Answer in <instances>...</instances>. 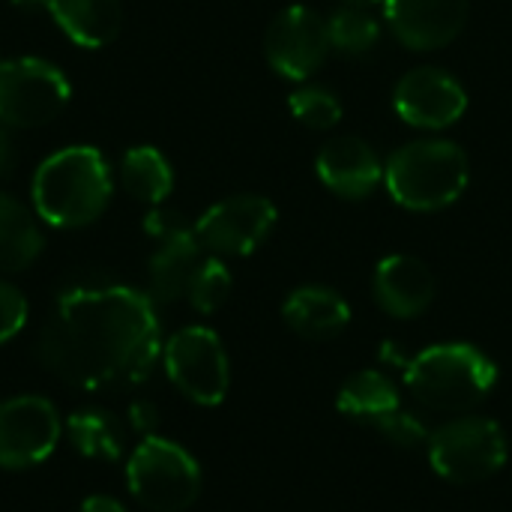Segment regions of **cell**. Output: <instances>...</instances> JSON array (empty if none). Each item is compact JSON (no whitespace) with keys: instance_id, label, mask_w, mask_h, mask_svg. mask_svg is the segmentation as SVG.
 <instances>
[{"instance_id":"6","label":"cell","mask_w":512,"mask_h":512,"mask_svg":"<svg viewBox=\"0 0 512 512\" xmlns=\"http://www.w3.org/2000/svg\"><path fill=\"white\" fill-rule=\"evenodd\" d=\"M432 471L456 486L486 483L507 465V435L489 417H462L429 438Z\"/></svg>"},{"instance_id":"20","label":"cell","mask_w":512,"mask_h":512,"mask_svg":"<svg viewBox=\"0 0 512 512\" xmlns=\"http://www.w3.org/2000/svg\"><path fill=\"white\" fill-rule=\"evenodd\" d=\"M120 186L135 201L162 204L171 195L174 174H171L168 159L156 147L141 144V147H132V150L123 153V162H120Z\"/></svg>"},{"instance_id":"10","label":"cell","mask_w":512,"mask_h":512,"mask_svg":"<svg viewBox=\"0 0 512 512\" xmlns=\"http://www.w3.org/2000/svg\"><path fill=\"white\" fill-rule=\"evenodd\" d=\"M276 225L273 201L261 195H234L213 204L198 222V243L216 258H243L255 252Z\"/></svg>"},{"instance_id":"31","label":"cell","mask_w":512,"mask_h":512,"mask_svg":"<svg viewBox=\"0 0 512 512\" xmlns=\"http://www.w3.org/2000/svg\"><path fill=\"white\" fill-rule=\"evenodd\" d=\"M345 3H354V6H375V3H384V0H345Z\"/></svg>"},{"instance_id":"16","label":"cell","mask_w":512,"mask_h":512,"mask_svg":"<svg viewBox=\"0 0 512 512\" xmlns=\"http://www.w3.org/2000/svg\"><path fill=\"white\" fill-rule=\"evenodd\" d=\"M378 306L393 318H417L435 300V276L414 255H387L372 276Z\"/></svg>"},{"instance_id":"29","label":"cell","mask_w":512,"mask_h":512,"mask_svg":"<svg viewBox=\"0 0 512 512\" xmlns=\"http://www.w3.org/2000/svg\"><path fill=\"white\" fill-rule=\"evenodd\" d=\"M12 165H15L12 135H9V126H3V123H0V180L12 174Z\"/></svg>"},{"instance_id":"4","label":"cell","mask_w":512,"mask_h":512,"mask_svg":"<svg viewBox=\"0 0 512 512\" xmlns=\"http://www.w3.org/2000/svg\"><path fill=\"white\" fill-rule=\"evenodd\" d=\"M468 156L453 141H411L384 165V183L396 204L417 213L444 210L468 189Z\"/></svg>"},{"instance_id":"9","label":"cell","mask_w":512,"mask_h":512,"mask_svg":"<svg viewBox=\"0 0 512 512\" xmlns=\"http://www.w3.org/2000/svg\"><path fill=\"white\" fill-rule=\"evenodd\" d=\"M144 231L159 240L150 267H147V282H150V300L153 303H174L189 294V282L195 270L201 267V252L204 246L195 237V228L186 225V219L177 210H150L144 219Z\"/></svg>"},{"instance_id":"7","label":"cell","mask_w":512,"mask_h":512,"mask_svg":"<svg viewBox=\"0 0 512 512\" xmlns=\"http://www.w3.org/2000/svg\"><path fill=\"white\" fill-rule=\"evenodd\" d=\"M72 87L66 75L39 57H15L0 63V123L36 129L51 123L69 105Z\"/></svg>"},{"instance_id":"28","label":"cell","mask_w":512,"mask_h":512,"mask_svg":"<svg viewBox=\"0 0 512 512\" xmlns=\"http://www.w3.org/2000/svg\"><path fill=\"white\" fill-rule=\"evenodd\" d=\"M129 420H132V426H135L138 432L150 435V432L159 426V411H156L153 402L138 399V402H132V408H129Z\"/></svg>"},{"instance_id":"12","label":"cell","mask_w":512,"mask_h":512,"mask_svg":"<svg viewBox=\"0 0 512 512\" xmlns=\"http://www.w3.org/2000/svg\"><path fill=\"white\" fill-rule=\"evenodd\" d=\"M267 63L291 81L309 78L330 54V33L327 18H321L309 6H288L282 9L264 36Z\"/></svg>"},{"instance_id":"13","label":"cell","mask_w":512,"mask_h":512,"mask_svg":"<svg viewBox=\"0 0 512 512\" xmlns=\"http://www.w3.org/2000/svg\"><path fill=\"white\" fill-rule=\"evenodd\" d=\"M393 105L408 126L447 129L465 114L468 93L450 72L435 66H420L399 78Z\"/></svg>"},{"instance_id":"2","label":"cell","mask_w":512,"mask_h":512,"mask_svg":"<svg viewBox=\"0 0 512 512\" xmlns=\"http://www.w3.org/2000/svg\"><path fill=\"white\" fill-rule=\"evenodd\" d=\"M111 189V168L96 147H66L36 168L30 195L48 225L84 228L105 213Z\"/></svg>"},{"instance_id":"25","label":"cell","mask_w":512,"mask_h":512,"mask_svg":"<svg viewBox=\"0 0 512 512\" xmlns=\"http://www.w3.org/2000/svg\"><path fill=\"white\" fill-rule=\"evenodd\" d=\"M291 114L309 129H333L342 120L339 99L324 87H300L288 96Z\"/></svg>"},{"instance_id":"22","label":"cell","mask_w":512,"mask_h":512,"mask_svg":"<svg viewBox=\"0 0 512 512\" xmlns=\"http://www.w3.org/2000/svg\"><path fill=\"white\" fill-rule=\"evenodd\" d=\"M69 444L84 459L117 462L123 456V429L114 414L102 408H84L69 417Z\"/></svg>"},{"instance_id":"21","label":"cell","mask_w":512,"mask_h":512,"mask_svg":"<svg viewBox=\"0 0 512 512\" xmlns=\"http://www.w3.org/2000/svg\"><path fill=\"white\" fill-rule=\"evenodd\" d=\"M399 405L402 402H399L396 384L384 372H375V369L351 375L336 396V408L354 420H363V423H372Z\"/></svg>"},{"instance_id":"30","label":"cell","mask_w":512,"mask_h":512,"mask_svg":"<svg viewBox=\"0 0 512 512\" xmlns=\"http://www.w3.org/2000/svg\"><path fill=\"white\" fill-rule=\"evenodd\" d=\"M78 512H126V507L117 501V498H108V495H90L84 498L81 510Z\"/></svg>"},{"instance_id":"5","label":"cell","mask_w":512,"mask_h":512,"mask_svg":"<svg viewBox=\"0 0 512 512\" xmlns=\"http://www.w3.org/2000/svg\"><path fill=\"white\" fill-rule=\"evenodd\" d=\"M126 486L144 510L183 512L201 495V468L180 444L150 435L129 456Z\"/></svg>"},{"instance_id":"19","label":"cell","mask_w":512,"mask_h":512,"mask_svg":"<svg viewBox=\"0 0 512 512\" xmlns=\"http://www.w3.org/2000/svg\"><path fill=\"white\" fill-rule=\"evenodd\" d=\"M42 246L45 237L33 213L12 195L0 192V273L27 270L42 255Z\"/></svg>"},{"instance_id":"3","label":"cell","mask_w":512,"mask_h":512,"mask_svg":"<svg viewBox=\"0 0 512 512\" xmlns=\"http://www.w3.org/2000/svg\"><path fill=\"white\" fill-rule=\"evenodd\" d=\"M405 384L432 411L462 414L480 405L498 384V366L474 345H432L405 363Z\"/></svg>"},{"instance_id":"17","label":"cell","mask_w":512,"mask_h":512,"mask_svg":"<svg viewBox=\"0 0 512 512\" xmlns=\"http://www.w3.org/2000/svg\"><path fill=\"white\" fill-rule=\"evenodd\" d=\"M282 318L288 330H294L303 339H333L339 336L351 321V306L342 294L324 285H303L288 294L282 306Z\"/></svg>"},{"instance_id":"11","label":"cell","mask_w":512,"mask_h":512,"mask_svg":"<svg viewBox=\"0 0 512 512\" xmlns=\"http://www.w3.org/2000/svg\"><path fill=\"white\" fill-rule=\"evenodd\" d=\"M60 441V414L42 396L0 402V468L24 471L45 462Z\"/></svg>"},{"instance_id":"26","label":"cell","mask_w":512,"mask_h":512,"mask_svg":"<svg viewBox=\"0 0 512 512\" xmlns=\"http://www.w3.org/2000/svg\"><path fill=\"white\" fill-rule=\"evenodd\" d=\"M381 438H387L390 444H396V447H402V450H414V447H423V444H429V438H432V432H429V426L423 423V417H417L414 411H408V408H393V411H387V414H381L378 420H372L369 423Z\"/></svg>"},{"instance_id":"24","label":"cell","mask_w":512,"mask_h":512,"mask_svg":"<svg viewBox=\"0 0 512 512\" xmlns=\"http://www.w3.org/2000/svg\"><path fill=\"white\" fill-rule=\"evenodd\" d=\"M231 294V270L222 264V258H204L189 282V303L201 315H213L225 306Z\"/></svg>"},{"instance_id":"23","label":"cell","mask_w":512,"mask_h":512,"mask_svg":"<svg viewBox=\"0 0 512 512\" xmlns=\"http://www.w3.org/2000/svg\"><path fill=\"white\" fill-rule=\"evenodd\" d=\"M327 33H330V48L357 57V54H369L378 45L381 24L369 12V6L345 3L327 18Z\"/></svg>"},{"instance_id":"15","label":"cell","mask_w":512,"mask_h":512,"mask_svg":"<svg viewBox=\"0 0 512 512\" xmlns=\"http://www.w3.org/2000/svg\"><path fill=\"white\" fill-rule=\"evenodd\" d=\"M315 171L333 195L348 201H360L372 195L384 180V165L378 153L357 135H342L327 141L315 159Z\"/></svg>"},{"instance_id":"8","label":"cell","mask_w":512,"mask_h":512,"mask_svg":"<svg viewBox=\"0 0 512 512\" xmlns=\"http://www.w3.org/2000/svg\"><path fill=\"white\" fill-rule=\"evenodd\" d=\"M165 372L171 384L201 408H213L228 396V354L222 339L207 327H183L168 339Z\"/></svg>"},{"instance_id":"14","label":"cell","mask_w":512,"mask_h":512,"mask_svg":"<svg viewBox=\"0 0 512 512\" xmlns=\"http://www.w3.org/2000/svg\"><path fill=\"white\" fill-rule=\"evenodd\" d=\"M393 36L411 51L450 45L468 21V0H384Z\"/></svg>"},{"instance_id":"1","label":"cell","mask_w":512,"mask_h":512,"mask_svg":"<svg viewBox=\"0 0 512 512\" xmlns=\"http://www.w3.org/2000/svg\"><path fill=\"white\" fill-rule=\"evenodd\" d=\"M162 351L153 300L126 285H75L45 321L36 357L78 390L141 384Z\"/></svg>"},{"instance_id":"18","label":"cell","mask_w":512,"mask_h":512,"mask_svg":"<svg viewBox=\"0 0 512 512\" xmlns=\"http://www.w3.org/2000/svg\"><path fill=\"white\" fill-rule=\"evenodd\" d=\"M57 27L81 48H102L117 39L123 24L120 0H45Z\"/></svg>"},{"instance_id":"27","label":"cell","mask_w":512,"mask_h":512,"mask_svg":"<svg viewBox=\"0 0 512 512\" xmlns=\"http://www.w3.org/2000/svg\"><path fill=\"white\" fill-rule=\"evenodd\" d=\"M24 321H27V300H24V294L15 285L0 282V345H6L12 336H18Z\"/></svg>"}]
</instances>
